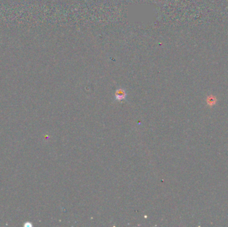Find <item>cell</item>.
I'll list each match as a JSON object with an SVG mask.
<instances>
[{
	"label": "cell",
	"instance_id": "1",
	"mask_svg": "<svg viewBox=\"0 0 228 227\" xmlns=\"http://www.w3.org/2000/svg\"><path fill=\"white\" fill-rule=\"evenodd\" d=\"M127 97V94L124 89H119L115 93V98L116 101H122L125 100Z\"/></svg>",
	"mask_w": 228,
	"mask_h": 227
},
{
	"label": "cell",
	"instance_id": "2",
	"mask_svg": "<svg viewBox=\"0 0 228 227\" xmlns=\"http://www.w3.org/2000/svg\"><path fill=\"white\" fill-rule=\"evenodd\" d=\"M217 98H216L215 96L214 95H209L206 99V103L207 105L209 107H213V105H215V103H217Z\"/></svg>",
	"mask_w": 228,
	"mask_h": 227
}]
</instances>
